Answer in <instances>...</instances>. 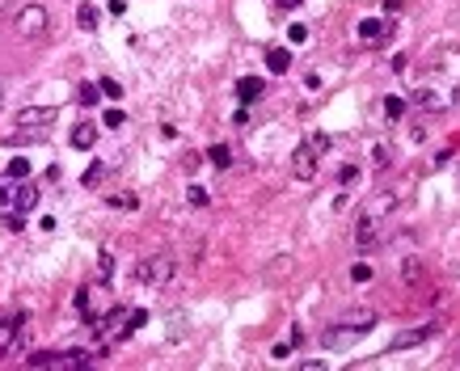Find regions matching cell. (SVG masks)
I'll list each match as a JSON object with an SVG mask.
<instances>
[{"instance_id": "28", "label": "cell", "mask_w": 460, "mask_h": 371, "mask_svg": "<svg viewBox=\"0 0 460 371\" xmlns=\"http://www.w3.org/2000/svg\"><path fill=\"white\" fill-rule=\"evenodd\" d=\"M355 178H359V169H355V165H342V169H338V182H342V186H350Z\"/></svg>"}, {"instance_id": "2", "label": "cell", "mask_w": 460, "mask_h": 371, "mask_svg": "<svg viewBox=\"0 0 460 371\" xmlns=\"http://www.w3.org/2000/svg\"><path fill=\"white\" fill-rule=\"evenodd\" d=\"M51 127H56V110H51V105H30V110L17 114L13 139H17V144H34V139H46Z\"/></svg>"}, {"instance_id": "10", "label": "cell", "mask_w": 460, "mask_h": 371, "mask_svg": "<svg viewBox=\"0 0 460 371\" xmlns=\"http://www.w3.org/2000/svg\"><path fill=\"white\" fill-rule=\"evenodd\" d=\"M93 144H97V127H93V123H80V127H72V148L89 152Z\"/></svg>"}, {"instance_id": "4", "label": "cell", "mask_w": 460, "mask_h": 371, "mask_svg": "<svg viewBox=\"0 0 460 371\" xmlns=\"http://www.w3.org/2000/svg\"><path fill=\"white\" fill-rule=\"evenodd\" d=\"M173 275H178V261L169 253L144 257L139 266H135V283H144V287H165V283H173Z\"/></svg>"}, {"instance_id": "22", "label": "cell", "mask_w": 460, "mask_h": 371, "mask_svg": "<svg viewBox=\"0 0 460 371\" xmlns=\"http://www.w3.org/2000/svg\"><path fill=\"white\" fill-rule=\"evenodd\" d=\"M101 173H106V165H101V161H93V165L85 169V186H97V182H101Z\"/></svg>"}, {"instance_id": "26", "label": "cell", "mask_w": 460, "mask_h": 371, "mask_svg": "<svg viewBox=\"0 0 460 371\" xmlns=\"http://www.w3.org/2000/svg\"><path fill=\"white\" fill-rule=\"evenodd\" d=\"M5 228H9V232H22V228H26V220H22V211H9V216H5Z\"/></svg>"}, {"instance_id": "12", "label": "cell", "mask_w": 460, "mask_h": 371, "mask_svg": "<svg viewBox=\"0 0 460 371\" xmlns=\"http://www.w3.org/2000/svg\"><path fill=\"white\" fill-rule=\"evenodd\" d=\"M266 68L279 76V72H287V68H291V55H287L283 46H275V51H266Z\"/></svg>"}, {"instance_id": "34", "label": "cell", "mask_w": 460, "mask_h": 371, "mask_svg": "<svg viewBox=\"0 0 460 371\" xmlns=\"http://www.w3.org/2000/svg\"><path fill=\"white\" fill-rule=\"evenodd\" d=\"M0 110H5V85H0Z\"/></svg>"}, {"instance_id": "11", "label": "cell", "mask_w": 460, "mask_h": 371, "mask_svg": "<svg viewBox=\"0 0 460 371\" xmlns=\"http://www.w3.org/2000/svg\"><path fill=\"white\" fill-rule=\"evenodd\" d=\"M9 202H13V211H34V207H38V190H34V186H17Z\"/></svg>"}, {"instance_id": "15", "label": "cell", "mask_w": 460, "mask_h": 371, "mask_svg": "<svg viewBox=\"0 0 460 371\" xmlns=\"http://www.w3.org/2000/svg\"><path fill=\"white\" fill-rule=\"evenodd\" d=\"M76 26H80V30H97V9H93V5H80Z\"/></svg>"}, {"instance_id": "21", "label": "cell", "mask_w": 460, "mask_h": 371, "mask_svg": "<svg viewBox=\"0 0 460 371\" xmlns=\"http://www.w3.org/2000/svg\"><path fill=\"white\" fill-rule=\"evenodd\" d=\"M418 257H405V266H401V275H405V283H418Z\"/></svg>"}, {"instance_id": "18", "label": "cell", "mask_w": 460, "mask_h": 371, "mask_svg": "<svg viewBox=\"0 0 460 371\" xmlns=\"http://www.w3.org/2000/svg\"><path fill=\"white\" fill-rule=\"evenodd\" d=\"M97 89L106 93L110 101H119V97H123V85H119V80H110V76H106V80H97Z\"/></svg>"}, {"instance_id": "27", "label": "cell", "mask_w": 460, "mask_h": 371, "mask_svg": "<svg viewBox=\"0 0 460 371\" xmlns=\"http://www.w3.org/2000/svg\"><path fill=\"white\" fill-rule=\"evenodd\" d=\"M97 270L110 279V275H114V257H110V253H101V257H97Z\"/></svg>"}, {"instance_id": "31", "label": "cell", "mask_w": 460, "mask_h": 371, "mask_svg": "<svg viewBox=\"0 0 460 371\" xmlns=\"http://www.w3.org/2000/svg\"><path fill=\"white\" fill-rule=\"evenodd\" d=\"M287 38H291V42H304V38H309V30H304V26H291Z\"/></svg>"}, {"instance_id": "8", "label": "cell", "mask_w": 460, "mask_h": 371, "mask_svg": "<svg viewBox=\"0 0 460 371\" xmlns=\"http://www.w3.org/2000/svg\"><path fill=\"white\" fill-rule=\"evenodd\" d=\"M439 334V325H418V329H405V334H397L393 342H389V350H410V346H418V342H427V338H435Z\"/></svg>"}, {"instance_id": "7", "label": "cell", "mask_w": 460, "mask_h": 371, "mask_svg": "<svg viewBox=\"0 0 460 371\" xmlns=\"http://www.w3.org/2000/svg\"><path fill=\"white\" fill-rule=\"evenodd\" d=\"M359 338H364L359 329H350V325H342V321H338L334 329H325L321 346H325V350H346V346H355V342H359Z\"/></svg>"}, {"instance_id": "16", "label": "cell", "mask_w": 460, "mask_h": 371, "mask_svg": "<svg viewBox=\"0 0 460 371\" xmlns=\"http://www.w3.org/2000/svg\"><path fill=\"white\" fill-rule=\"evenodd\" d=\"M9 178H13V182L30 178V161H26V156H13V161H9Z\"/></svg>"}, {"instance_id": "1", "label": "cell", "mask_w": 460, "mask_h": 371, "mask_svg": "<svg viewBox=\"0 0 460 371\" xmlns=\"http://www.w3.org/2000/svg\"><path fill=\"white\" fill-rule=\"evenodd\" d=\"M393 207H397V194H393V190H380L376 198H368V202H364L359 224H355V241H359V249L376 245V232H380V224H389Z\"/></svg>"}, {"instance_id": "33", "label": "cell", "mask_w": 460, "mask_h": 371, "mask_svg": "<svg viewBox=\"0 0 460 371\" xmlns=\"http://www.w3.org/2000/svg\"><path fill=\"white\" fill-rule=\"evenodd\" d=\"M9 198H13V190H9V186H0V202H9Z\"/></svg>"}, {"instance_id": "30", "label": "cell", "mask_w": 460, "mask_h": 371, "mask_svg": "<svg viewBox=\"0 0 460 371\" xmlns=\"http://www.w3.org/2000/svg\"><path fill=\"white\" fill-rule=\"evenodd\" d=\"M389 161H393V152H389V148H376V169H384Z\"/></svg>"}, {"instance_id": "5", "label": "cell", "mask_w": 460, "mask_h": 371, "mask_svg": "<svg viewBox=\"0 0 460 371\" xmlns=\"http://www.w3.org/2000/svg\"><path fill=\"white\" fill-rule=\"evenodd\" d=\"M46 21H51V17H46L42 5H26V9L17 13V34H22V38H42V34H46Z\"/></svg>"}, {"instance_id": "20", "label": "cell", "mask_w": 460, "mask_h": 371, "mask_svg": "<svg viewBox=\"0 0 460 371\" xmlns=\"http://www.w3.org/2000/svg\"><path fill=\"white\" fill-rule=\"evenodd\" d=\"M384 114H389V119H401V114H405V101H401V97H384Z\"/></svg>"}, {"instance_id": "6", "label": "cell", "mask_w": 460, "mask_h": 371, "mask_svg": "<svg viewBox=\"0 0 460 371\" xmlns=\"http://www.w3.org/2000/svg\"><path fill=\"white\" fill-rule=\"evenodd\" d=\"M317 165H321V156H317L309 144H300V148L291 152V178H300V182H313V178H317Z\"/></svg>"}, {"instance_id": "29", "label": "cell", "mask_w": 460, "mask_h": 371, "mask_svg": "<svg viewBox=\"0 0 460 371\" xmlns=\"http://www.w3.org/2000/svg\"><path fill=\"white\" fill-rule=\"evenodd\" d=\"M110 207H135V194H110Z\"/></svg>"}, {"instance_id": "9", "label": "cell", "mask_w": 460, "mask_h": 371, "mask_svg": "<svg viewBox=\"0 0 460 371\" xmlns=\"http://www.w3.org/2000/svg\"><path fill=\"white\" fill-rule=\"evenodd\" d=\"M262 93H266L262 76H241V80H237V97H241V105H249V101H258Z\"/></svg>"}, {"instance_id": "25", "label": "cell", "mask_w": 460, "mask_h": 371, "mask_svg": "<svg viewBox=\"0 0 460 371\" xmlns=\"http://www.w3.org/2000/svg\"><path fill=\"white\" fill-rule=\"evenodd\" d=\"M190 207H207V190H203V186H190Z\"/></svg>"}, {"instance_id": "32", "label": "cell", "mask_w": 460, "mask_h": 371, "mask_svg": "<svg viewBox=\"0 0 460 371\" xmlns=\"http://www.w3.org/2000/svg\"><path fill=\"white\" fill-rule=\"evenodd\" d=\"M304 0H279V9H300Z\"/></svg>"}, {"instance_id": "17", "label": "cell", "mask_w": 460, "mask_h": 371, "mask_svg": "<svg viewBox=\"0 0 460 371\" xmlns=\"http://www.w3.org/2000/svg\"><path fill=\"white\" fill-rule=\"evenodd\" d=\"M97 97H101L97 85H80V89H76V101H80V105H97Z\"/></svg>"}, {"instance_id": "23", "label": "cell", "mask_w": 460, "mask_h": 371, "mask_svg": "<svg viewBox=\"0 0 460 371\" xmlns=\"http://www.w3.org/2000/svg\"><path fill=\"white\" fill-rule=\"evenodd\" d=\"M101 123H106L110 131H119V127L127 123V114H123V110H106V119H101Z\"/></svg>"}, {"instance_id": "13", "label": "cell", "mask_w": 460, "mask_h": 371, "mask_svg": "<svg viewBox=\"0 0 460 371\" xmlns=\"http://www.w3.org/2000/svg\"><path fill=\"white\" fill-rule=\"evenodd\" d=\"M384 30H389V21H380V17H368V21H359V38H368V42H376Z\"/></svg>"}, {"instance_id": "24", "label": "cell", "mask_w": 460, "mask_h": 371, "mask_svg": "<svg viewBox=\"0 0 460 371\" xmlns=\"http://www.w3.org/2000/svg\"><path fill=\"white\" fill-rule=\"evenodd\" d=\"M350 279H355V283H368V279H372V266H368V261H359V266H350Z\"/></svg>"}, {"instance_id": "19", "label": "cell", "mask_w": 460, "mask_h": 371, "mask_svg": "<svg viewBox=\"0 0 460 371\" xmlns=\"http://www.w3.org/2000/svg\"><path fill=\"white\" fill-rule=\"evenodd\" d=\"M304 144H309V148H313L317 156H325V152H330V135H321V131H317V135H309Z\"/></svg>"}, {"instance_id": "3", "label": "cell", "mask_w": 460, "mask_h": 371, "mask_svg": "<svg viewBox=\"0 0 460 371\" xmlns=\"http://www.w3.org/2000/svg\"><path fill=\"white\" fill-rule=\"evenodd\" d=\"M93 359L85 354V350H64V354H56V350H34L30 359H26V367H38V371H80V367H89Z\"/></svg>"}, {"instance_id": "14", "label": "cell", "mask_w": 460, "mask_h": 371, "mask_svg": "<svg viewBox=\"0 0 460 371\" xmlns=\"http://www.w3.org/2000/svg\"><path fill=\"white\" fill-rule=\"evenodd\" d=\"M207 161H212V165H216V169H228V165H232V152H228V148H224V144H216V148H212V152H207Z\"/></svg>"}]
</instances>
